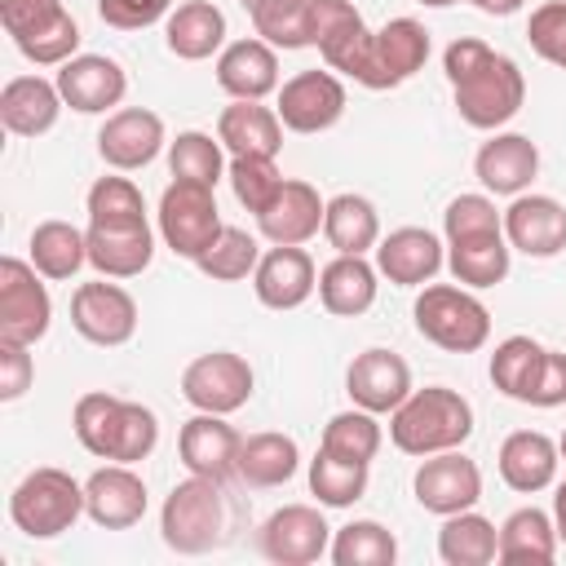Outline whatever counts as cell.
<instances>
[{"label": "cell", "mask_w": 566, "mask_h": 566, "mask_svg": "<svg viewBox=\"0 0 566 566\" xmlns=\"http://www.w3.org/2000/svg\"><path fill=\"white\" fill-rule=\"evenodd\" d=\"M239 447H243L239 429L226 424V416H212V411H195V416L181 424V433H177V455H181V464H186L190 473L217 478V482L234 478Z\"/></svg>", "instance_id": "cell-21"}, {"label": "cell", "mask_w": 566, "mask_h": 566, "mask_svg": "<svg viewBox=\"0 0 566 566\" xmlns=\"http://www.w3.org/2000/svg\"><path fill=\"white\" fill-rule=\"evenodd\" d=\"M345 394L354 398V407L389 416L411 394V367L394 349H363L345 371Z\"/></svg>", "instance_id": "cell-24"}, {"label": "cell", "mask_w": 566, "mask_h": 566, "mask_svg": "<svg viewBox=\"0 0 566 566\" xmlns=\"http://www.w3.org/2000/svg\"><path fill=\"white\" fill-rule=\"evenodd\" d=\"M88 226H111V230H128V226H150L146 221V199L128 177H97L88 186Z\"/></svg>", "instance_id": "cell-40"}, {"label": "cell", "mask_w": 566, "mask_h": 566, "mask_svg": "<svg viewBox=\"0 0 566 566\" xmlns=\"http://www.w3.org/2000/svg\"><path fill=\"white\" fill-rule=\"evenodd\" d=\"M473 433V407L460 389L447 385H424L411 389L394 411H389V442L402 455H438L464 447Z\"/></svg>", "instance_id": "cell-2"}, {"label": "cell", "mask_w": 566, "mask_h": 566, "mask_svg": "<svg viewBox=\"0 0 566 566\" xmlns=\"http://www.w3.org/2000/svg\"><path fill=\"white\" fill-rule=\"evenodd\" d=\"M119 402L115 394L106 389H93V394H80L75 398V411H71V429L80 438V447L97 460L111 455V438H115V420H119Z\"/></svg>", "instance_id": "cell-46"}, {"label": "cell", "mask_w": 566, "mask_h": 566, "mask_svg": "<svg viewBox=\"0 0 566 566\" xmlns=\"http://www.w3.org/2000/svg\"><path fill=\"white\" fill-rule=\"evenodd\" d=\"M442 71L451 80L455 111H460V119L469 128L495 133L526 102V75H522V66L513 57L495 53L486 40H473V35L451 40L447 53H442Z\"/></svg>", "instance_id": "cell-1"}, {"label": "cell", "mask_w": 566, "mask_h": 566, "mask_svg": "<svg viewBox=\"0 0 566 566\" xmlns=\"http://www.w3.org/2000/svg\"><path fill=\"white\" fill-rule=\"evenodd\" d=\"M84 513L102 531H128L146 517V482L133 473V464H102L84 478Z\"/></svg>", "instance_id": "cell-18"}, {"label": "cell", "mask_w": 566, "mask_h": 566, "mask_svg": "<svg viewBox=\"0 0 566 566\" xmlns=\"http://www.w3.org/2000/svg\"><path fill=\"white\" fill-rule=\"evenodd\" d=\"M447 265L442 239L424 226H398L376 243V270L394 287H424Z\"/></svg>", "instance_id": "cell-19"}, {"label": "cell", "mask_w": 566, "mask_h": 566, "mask_svg": "<svg viewBox=\"0 0 566 566\" xmlns=\"http://www.w3.org/2000/svg\"><path fill=\"white\" fill-rule=\"evenodd\" d=\"M62 88L57 80H44V75H18L0 88V124L13 133V137H40L57 124L62 115Z\"/></svg>", "instance_id": "cell-27"}, {"label": "cell", "mask_w": 566, "mask_h": 566, "mask_svg": "<svg viewBox=\"0 0 566 566\" xmlns=\"http://www.w3.org/2000/svg\"><path fill=\"white\" fill-rule=\"evenodd\" d=\"M557 526H553V513L526 504V509H513L500 526V553L495 562L504 566H544L557 557Z\"/></svg>", "instance_id": "cell-33"}, {"label": "cell", "mask_w": 566, "mask_h": 566, "mask_svg": "<svg viewBox=\"0 0 566 566\" xmlns=\"http://www.w3.org/2000/svg\"><path fill=\"white\" fill-rule=\"evenodd\" d=\"M332 526L314 504H283L261 522V553L279 566H310L327 557Z\"/></svg>", "instance_id": "cell-13"}, {"label": "cell", "mask_w": 566, "mask_h": 566, "mask_svg": "<svg viewBox=\"0 0 566 566\" xmlns=\"http://www.w3.org/2000/svg\"><path fill=\"white\" fill-rule=\"evenodd\" d=\"M71 327L88 345H102V349L128 345L137 332V301L128 287H119L115 279L102 274L71 292Z\"/></svg>", "instance_id": "cell-9"}, {"label": "cell", "mask_w": 566, "mask_h": 566, "mask_svg": "<svg viewBox=\"0 0 566 566\" xmlns=\"http://www.w3.org/2000/svg\"><path fill=\"white\" fill-rule=\"evenodd\" d=\"M221 137H208L199 128L190 133H177L168 142V172L172 181H199V186H217L226 177V155H221Z\"/></svg>", "instance_id": "cell-39"}, {"label": "cell", "mask_w": 566, "mask_h": 566, "mask_svg": "<svg viewBox=\"0 0 566 566\" xmlns=\"http://www.w3.org/2000/svg\"><path fill=\"white\" fill-rule=\"evenodd\" d=\"M504 230V212L495 208L491 195H455L442 212V234L447 243L455 239H473V234H500Z\"/></svg>", "instance_id": "cell-50"}, {"label": "cell", "mask_w": 566, "mask_h": 566, "mask_svg": "<svg viewBox=\"0 0 566 566\" xmlns=\"http://www.w3.org/2000/svg\"><path fill=\"white\" fill-rule=\"evenodd\" d=\"M84 234H88V265L106 279H137L155 256L150 226H128V230L88 226Z\"/></svg>", "instance_id": "cell-31"}, {"label": "cell", "mask_w": 566, "mask_h": 566, "mask_svg": "<svg viewBox=\"0 0 566 566\" xmlns=\"http://www.w3.org/2000/svg\"><path fill=\"white\" fill-rule=\"evenodd\" d=\"M323 212H327V199H318L310 181H283L274 203L256 212V230L279 248H301L323 230Z\"/></svg>", "instance_id": "cell-25"}, {"label": "cell", "mask_w": 566, "mask_h": 566, "mask_svg": "<svg viewBox=\"0 0 566 566\" xmlns=\"http://www.w3.org/2000/svg\"><path fill=\"white\" fill-rule=\"evenodd\" d=\"M13 44H18V53H22L27 62H35V66H62V62H71L75 49H80V22H75L71 13H57L49 27L22 35V40H13Z\"/></svg>", "instance_id": "cell-49"}, {"label": "cell", "mask_w": 566, "mask_h": 566, "mask_svg": "<svg viewBox=\"0 0 566 566\" xmlns=\"http://www.w3.org/2000/svg\"><path fill=\"white\" fill-rule=\"evenodd\" d=\"M411 491H416V504L424 513H438V517H451V513H464L482 500V469L455 447V451H438V455H424L416 478H411Z\"/></svg>", "instance_id": "cell-11"}, {"label": "cell", "mask_w": 566, "mask_h": 566, "mask_svg": "<svg viewBox=\"0 0 566 566\" xmlns=\"http://www.w3.org/2000/svg\"><path fill=\"white\" fill-rule=\"evenodd\" d=\"M217 137L230 155H274L283 150V119L261 102H230L217 119Z\"/></svg>", "instance_id": "cell-30"}, {"label": "cell", "mask_w": 566, "mask_h": 566, "mask_svg": "<svg viewBox=\"0 0 566 566\" xmlns=\"http://www.w3.org/2000/svg\"><path fill=\"white\" fill-rule=\"evenodd\" d=\"M557 447H562V460H566V433H562V442H557Z\"/></svg>", "instance_id": "cell-59"}, {"label": "cell", "mask_w": 566, "mask_h": 566, "mask_svg": "<svg viewBox=\"0 0 566 566\" xmlns=\"http://www.w3.org/2000/svg\"><path fill=\"white\" fill-rule=\"evenodd\" d=\"M345 84L332 71H296L292 80L279 84L274 111L283 119V128L292 133H327L340 115H345Z\"/></svg>", "instance_id": "cell-12"}, {"label": "cell", "mask_w": 566, "mask_h": 566, "mask_svg": "<svg viewBox=\"0 0 566 566\" xmlns=\"http://www.w3.org/2000/svg\"><path fill=\"white\" fill-rule=\"evenodd\" d=\"M84 513V482H75L66 469H31L13 495H9V517L22 535L31 539H57L66 535Z\"/></svg>", "instance_id": "cell-5"}, {"label": "cell", "mask_w": 566, "mask_h": 566, "mask_svg": "<svg viewBox=\"0 0 566 566\" xmlns=\"http://www.w3.org/2000/svg\"><path fill=\"white\" fill-rule=\"evenodd\" d=\"M380 442H385V433H380V424H376V411L354 407V411H340V416H332V420L323 424V442H318V447L332 451V455H340V460L371 464L376 451H380Z\"/></svg>", "instance_id": "cell-42"}, {"label": "cell", "mask_w": 566, "mask_h": 566, "mask_svg": "<svg viewBox=\"0 0 566 566\" xmlns=\"http://www.w3.org/2000/svg\"><path fill=\"white\" fill-rule=\"evenodd\" d=\"M566 402V354L544 349L539 371L526 389V407H562Z\"/></svg>", "instance_id": "cell-55"}, {"label": "cell", "mask_w": 566, "mask_h": 566, "mask_svg": "<svg viewBox=\"0 0 566 566\" xmlns=\"http://www.w3.org/2000/svg\"><path fill=\"white\" fill-rule=\"evenodd\" d=\"M473 172L486 195H526V186L539 177V146L526 133H495L478 146Z\"/></svg>", "instance_id": "cell-22"}, {"label": "cell", "mask_w": 566, "mask_h": 566, "mask_svg": "<svg viewBox=\"0 0 566 566\" xmlns=\"http://www.w3.org/2000/svg\"><path fill=\"white\" fill-rule=\"evenodd\" d=\"M31 265L44 279H75L80 265H88V234L75 230L71 221H40L31 230Z\"/></svg>", "instance_id": "cell-37"}, {"label": "cell", "mask_w": 566, "mask_h": 566, "mask_svg": "<svg viewBox=\"0 0 566 566\" xmlns=\"http://www.w3.org/2000/svg\"><path fill=\"white\" fill-rule=\"evenodd\" d=\"M57 13H66L62 0H0V22H4V31H9L13 40H22V35H31V31H40V27H49Z\"/></svg>", "instance_id": "cell-54"}, {"label": "cell", "mask_w": 566, "mask_h": 566, "mask_svg": "<svg viewBox=\"0 0 566 566\" xmlns=\"http://www.w3.org/2000/svg\"><path fill=\"white\" fill-rule=\"evenodd\" d=\"M429 62V31L416 18H389L380 31H371V66L363 88H398Z\"/></svg>", "instance_id": "cell-16"}, {"label": "cell", "mask_w": 566, "mask_h": 566, "mask_svg": "<svg viewBox=\"0 0 566 566\" xmlns=\"http://www.w3.org/2000/svg\"><path fill=\"white\" fill-rule=\"evenodd\" d=\"M256 261H261V248H256V239L248 234V230H239V226H226L221 234H217V243L195 261L208 279H217V283H239V279H248L252 270H256Z\"/></svg>", "instance_id": "cell-47"}, {"label": "cell", "mask_w": 566, "mask_h": 566, "mask_svg": "<svg viewBox=\"0 0 566 566\" xmlns=\"http://www.w3.org/2000/svg\"><path fill=\"white\" fill-rule=\"evenodd\" d=\"M57 88H62V102L71 111H80V115H106L111 106L124 102L128 75L106 53H75L71 62L57 66Z\"/></svg>", "instance_id": "cell-17"}, {"label": "cell", "mask_w": 566, "mask_h": 566, "mask_svg": "<svg viewBox=\"0 0 566 566\" xmlns=\"http://www.w3.org/2000/svg\"><path fill=\"white\" fill-rule=\"evenodd\" d=\"M526 40H531V49L544 62H553V66L566 71V0H548V4L531 9Z\"/></svg>", "instance_id": "cell-51"}, {"label": "cell", "mask_w": 566, "mask_h": 566, "mask_svg": "<svg viewBox=\"0 0 566 566\" xmlns=\"http://www.w3.org/2000/svg\"><path fill=\"white\" fill-rule=\"evenodd\" d=\"M557 464H562V447L539 429H513L500 442V478L517 495H535V491L553 486Z\"/></svg>", "instance_id": "cell-26"}, {"label": "cell", "mask_w": 566, "mask_h": 566, "mask_svg": "<svg viewBox=\"0 0 566 566\" xmlns=\"http://www.w3.org/2000/svg\"><path fill=\"white\" fill-rule=\"evenodd\" d=\"M539 358H544V345L531 340V336H509V340H500L495 354H491V385H495L504 398L526 402V389H531V380H535V371H539Z\"/></svg>", "instance_id": "cell-43"}, {"label": "cell", "mask_w": 566, "mask_h": 566, "mask_svg": "<svg viewBox=\"0 0 566 566\" xmlns=\"http://www.w3.org/2000/svg\"><path fill=\"white\" fill-rule=\"evenodd\" d=\"M411 314H416V332L447 354H473L491 336V310L469 287L455 283H424Z\"/></svg>", "instance_id": "cell-4"}, {"label": "cell", "mask_w": 566, "mask_h": 566, "mask_svg": "<svg viewBox=\"0 0 566 566\" xmlns=\"http://www.w3.org/2000/svg\"><path fill=\"white\" fill-rule=\"evenodd\" d=\"M252 367L243 354L234 349H212V354H199L195 363H186L181 371V398L195 407V411H212V416H230L239 407H248L252 398Z\"/></svg>", "instance_id": "cell-8"}, {"label": "cell", "mask_w": 566, "mask_h": 566, "mask_svg": "<svg viewBox=\"0 0 566 566\" xmlns=\"http://www.w3.org/2000/svg\"><path fill=\"white\" fill-rule=\"evenodd\" d=\"M164 44L181 62H203L226 49V13L212 0H181L164 18Z\"/></svg>", "instance_id": "cell-28"}, {"label": "cell", "mask_w": 566, "mask_h": 566, "mask_svg": "<svg viewBox=\"0 0 566 566\" xmlns=\"http://www.w3.org/2000/svg\"><path fill=\"white\" fill-rule=\"evenodd\" d=\"M31 380H35L31 345L0 336V402H18V398L31 389Z\"/></svg>", "instance_id": "cell-53"}, {"label": "cell", "mask_w": 566, "mask_h": 566, "mask_svg": "<svg viewBox=\"0 0 566 566\" xmlns=\"http://www.w3.org/2000/svg\"><path fill=\"white\" fill-rule=\"evenodd\" d=\"M159 535L172 553L181 557H199L212 553L226 539V500H221V482L217 478H199L190 473L186 482H177L159 509Z\"/></svg>", "instance_id": "cell-3"}, {"label": "cell", "mask_w": 566, "mask_h": 566, "mask_svg": "<svg viewBox=\"0 0 566 566\" xmlns=\"http://www.w3.org/2000/svg\"><path fill=\"white\" fill-rule=\"evenodd\" d=\"M252 287H256V301L265 310H296L318 287L314 256L305 248H279L274 243L270 252H261V261L252 270Z\"/></svg>", "instance_id": "cell-23"}, {"label": "cell", "mask_w": 566, "mask_h": 566, "mask_svg": "<svg viewBox=\"0 0 566 566\" xmlns=\"http://www.w3.org/2000/svg\"><path fill=\"white\" fill-rule=\"evenodd\" d=\"M301 469V451H296V438L287 433H248L243 447H239V464H234V478L256 486V491H270V486H283L292 482Z\"/></svg>", "instance_id": "cell-32"}, {"label": "cell", "mask_w": 566, "mask_h": 566, "mask_svg": "<svg viewBox=\"0 0 566 566\" xmlns=\"http://www.w3.org/2000/svg\"><path fill=\"white\" fill-rule=\"evenodd\" d=\"M473 9H482V13H491V18H509V13H517L526 0H469Z\"/></svg>", "instance_id": "cell-56"}, {"label": "cell", "mask_w": 566, "mask_h": 566, "mask_svg": "<svg viewBox=\"0 0 566 566\" xmlns=\"http://www.w3.org/2000/svg\"><path fill=\"white\" fill-rule=\"evenodd\" d=\"M164 119L146 106H124L111 111L106 124L97 128V155L106 159V168L115 172H137L146 168L159 150H164Z\"/></svg>", "instance_id": "cell-14"}, {"label": "cell", "mask_w": 566, "mask_h": 566, "mask_svg": "<svg viewBox=\"0 0 566 566\" xmlns=\"http://www.w3.org/2000/svg\"><path fill=\"white\" fill-rule=\"evenodd\" d=\"M40 279L44 274L22 256H4L0 261V336L4 340L35 345L49 332L53 301H49V287Z\"/></svg>", "instance_id": "cell-10"}, {"label": "cell", "mask_w": 566, "mask_h": 566, "mask_svg": "<svg viewBox=\"0 0 566 566\" xmlns=\"http://www.w3.org/2000/svg\"><path fill=\"white\" fill-rule=\"evenodd\" d=\"M553 526H557V539L566 544V482H562L557 495H553Z\"/></svg>", "instance_id": "cell-57"}, {"label": "cell", "mask_w": 566, "mask_h": 566, "mask_svg": "<svg viewBox=\"0 0 566 566\" xmlns=\"http://www.w3.org/2000/svg\"><path fill=\"white\" fill-rule=\"evenodd\" d=\"M217 84L234 102H265L270 93H279V49L261 35L230 40L217 53Z\"/></svg>", "instance_id": "cell-20"}, {"label": "cell", "mask_w": 566, "mask_h": 566, "mask_svg": "<svg viewBox=\"0 0 566 566\" xmlns=\"http://www.w3.org/2000/svg\"><path fill=\"white\" fill-rule=\"evenodd\" d=\"M447 265L455 274V283L464 287H495L509 279V265H513V248L500 234H473V239H455L447 243Z\"/></svg>", "instance_id": "cell-35"}, {"label": "cell", "mask_w": 566, "mask_h": 566, "mask_svg": "<svg viewBox=\"0 0 566 566\" xmlns=\"http://www.w3.org/2000/svg\"><path fill=\"white\" fill-rule=\"evenodd\" d=\"M323 234L336 252L345 256H367L376 243H380V217H376V203L363 199V195H336L327 199V212H323Z\"/></svg>", "instance_id": "cell-34"}, {"label": "cell", "mask_w": 566, "mask_h": 566, "mask_svg": "<svg viewBox=\"0 0 566 566\" xmlns=\"http://www.w3.org/2000/svg\"><path fill=\"white\" fill-rule=\"evenodd\" d=\"M226 177H230L234 199H239L248 212H265V208L274 203V195L283 190V181H287V177L279 172L274 155H230Z\"/></svg>", "instance_id": "cell-45"}, {"label": "cell", "mask_w": 566, "mask_h": 566, "mask_svg": "<svg viewBox=\"0 0 566 566\" xmlns=\"http://www.w3.org/2000/svg\"><path fill=\"white\" fill-rule=\"evenodd\" d=\"M310 44L323 53L327 71L349 80H367L371 66V31L354 0H310Z\"/></svg>", "instance_id": "cell-7"}, {"label": "cell", "mask_w": 566, "mask_h": 566, "mask_svg": "<svg viewBox=\"0 0 566 566\" xmlns=\"http://www.w3.org/2000/svg\"><path fill=\"white\" fill-rule=\"evenodd\" d=\"M327 557L336 566H394L398 562V539H394L389 526H380L371 517H358V522H349L332 535Z\"/></svg>", "instance_id": "cell-38"}, {"label": "cell", "mask_w": 566, "mask_h": 566, "mask_svg": "<svg viewBox=\"0 0 566 566\" xmlns=\"http://www.w3.org/2000/svg\"><path fill=\"white\" fill-rule=\"evenodd\" d=\"M155 442H159V420H155V411L124 398L106 460H115V464H137V460H146V455L155 451Z\"/></svg>", "instance_id": "cell-48"}, {"label": "cell", "mask_w": 566, "mask_h": 566, "mask_svg": "<svg viewBox=\"0 0 566 566\" xmlns=\"http://www.w3.org/2000/svg\"><path fill=\"white\" fill-rule=\"evenodd\" d=\"M172 13V0H97V18L115 31H142Z\"/></svg>", "instance_id": "cell-52"}, {"label": "cell", "mask_w": 566, "mask_h": 566, "mask_svg": "<svg viewBox=\"0 0 566 566\" xmlns=\"http://www.w3.org/2000/svg\"><path fill=\"white\" fill-rule=\"evenodd\" d=\"M504 239L513 252L535 261L566 252V203H557L553 195H513V203L504 208Z\"/></svg>", "instance_id": "cell-15"}, {"label": "cell", "mask_w": 566, "mask_h": 566, "mask_svg": "<svg viewBox=\"0 0 566 566\" xmlns=\"http://www.w3.org/2000/svg\"><path fill=\"white\" fill-rule=\"evenodd\" d=\"M380 279V270L367 261V256H345V252H336L323 270H318V301H323V310L327 314H336V318H358V314H367L371 305H376V283Z\"/></svg>", "instance_id": "cell-29"}, {"label": "cell", "mask_w": 566, "mask_h": 566, "mask_svg": "<svg viewBox=\"0 0 566 566\" xmlns=\"http://www.w3.org/2000/svg\"><path fill=\"white\" fill-rule=\"evenodd\" d=\"M500 553V531L491 517L464 509V513H451L442 517V531H438V557L447 566H491Z\"/></svg>", "instance_id": "cell-36"}, {"label": "cell", "mask_w": 566, "mask_h": 566, "mask_svg": "<svg viewBox=\"0 0 566 566\" xmlns=\"http://www.w3.org/2000/svg\"><path fill=\"white\" fill-rule=\"evenodd\" d=\"M420 4H429V9H447V4H460V0H420Z\"/></svg>", "instance_id": "cell-58"}, {"label": "cell", "mask_w": 566, "mask_h": 566, "mask_svg": "<svg viewBox=\"0 0 566 566\" xmlns=\"http://www.w3.org/2000/svg\"><path fill=\"white\" fill-rule=\"evenodd\" d=\"M226 230L221 221V208H217V195L212 186H199V181H172L164 195H159V239L186 256V261H199L217 234Z\"/></svg>", "instance_id": "cell-6"}, {"label": "cell", "mask_w": 566, "mask_h": 566, "mask_svg": "<svg viewBox=\"0 0 566 566\" xmlns=\"http://www.w3.org/2000/svg\"><path fill=\"white\" fill-rule=\"evenodd\" d=\"M252 4H261V0H243V9H252Z\"/></svg>", "instance_id": "cell-60"}, {"label": "cell", "mask_w": 566, "mask_h": 566, "mask_svg": "<svg viewBox=\"0 0 566 566\" xmlns=\"http://www.w3.org/2000/svg\"><path fill=\"white\" fill-rule=\"evenodd\" d=\"M248 18L274 49H310V0H261L248 9Z\"/></svg>", "instance_id": "cell-44"}, {"label": "cell", "mask_w": 566, "mask_h": 566, "mask_svg": "<svg viewBox=\"0 0 566 566\" xmlns=\"http://www.w3.org/2000/svg\"><path fill=\"white\" fill-rule=\"evenodd\" d=\"M367 469L358 460H340L332 451L318 447V455L310 460V491L318 495L323 509H349L354 500L367 495Z\"/></svg>", "instance_id": "cell-41"}]
</instances>
